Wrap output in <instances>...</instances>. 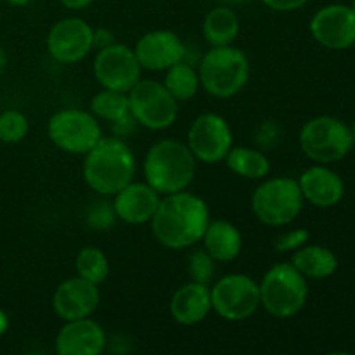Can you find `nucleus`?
Instances as JSON below:
<instances>
[{"mask_svg":"<svg viewBox=\"0 0 355 355\" xmlns=\"http://www.w3.org/2000/svg\"><path fill=\"white\" fill-rule=\"evenodd\" d=\"M210 220L207 201L186 189L162 196L149 224L159 245L168 250H186L203 239Z\"/></svg>","mask_w":355,"mask_h":355,"instance_id":"f257e3e1","label":"nucleus"},{"mask_svg":"<svg viewBox=\"0 0 355 355\" xmlns=\"http://www.w3.org/2000/svg\"><path fill=\"white\" fill-rule=\"evenodd\" d=\"M83 159V179L99 196H114L135 175V155L121 137H104Z\"/></svg>","mask_w":355,"mask_h":355,"instance_id":"f03ea898","label":"nucleus"},{"mask_svg":"<svg viewBox=\"0 0 355 355\" xmlns=\"http://www.w3.org/2000/svg\"><path fill=\"white\" fill-rule=\"evenodd\" d=\"M196 158L189 146L177 139H162L148 149L144 158V180L159 194L180 193L196 175Z\"/></svg>","mask_w":355,"mask_h":355,"instance_id":"7ed1b4c3","label":"nucleus"},{"mask_svg":"<svg viewBox=\"0 0 355 355\" xmlns=\"http://www.w3.org/2000/svg\"><path fill=\"white\" fill-rule=\"evenodd\" d=\"M201 89L217 99L238 96L250 80V61L234 45L210 47L198 66Z\"/></svg>","mask_w":355,"mask_h":355,"instance_id":"20e7f679","label":"nucleus"},{"mask_svg":"<svg viewBox=\"0 0 355 355\" xmlns=\"http://www.w3.org/2000/svg\"><path fill=\"white\" fill-rule=\"evenodd\" d=\"M260 286V307L277 319H291L304 311L309 298L307 277L291 262H277L263 274Z\"/></svg>","mask_w":355,"mask_h":355,"instance_id":"39448f33","label":"nucleus"},{"mask_svg":"<svg viewBox=\"0 0 355 355\" xmlns=\"http://www.w3.org/2000/svg\"><path fill=\"white\" fill-rule=\"evenodd\" d=\"M304 205L298 180L291 177H266L252 194L253 215L267 227L290 225L302 214Z\"/></svg>","mask_w":355,"mask_h":355,"instance_id":"423d86ee","label":"nucleus"},{"mask_svg":"<svg viewBox=\"0 0 355 355\" xmlns=\"http://www.w3.org/2000/svg\"><path fill=\"white\" fill-rule=\"evenodd\" d=\"M298 142L309 159L322 165L340 162L354 149L352 128L343 120L329 114L309 120L302 127Z\"/></svg>","mask_w":355,"mask_h":355,"instance_id":"0eeeda50","label":"nucleus"},{"mask_svg":"<svg viewBox=\"0 0 355 355\" xmlns=\"http://www.w3.org/2000/svg\"><path fill=\"white\" fill-rule=\"evenodd\" d=\"M47 135L61 151L83 156L103 139V128L90 111L66 107L49 118Z\"/></svg>","mask_w":355,"mask_h":355,"instance_id":"6e6552de","label":"nucleus"},{"mask_svg":"<svg viewBox=\"0 0 355 355\" xmlns=\"http://www.w3.org/2000/svg\"><path fill=\"white\" fill-rule=\"evenodd\" d=\"M130 113L135 123L149 130H165L179 116V103L165 89L163 82L141 78L127 92Z\"/></svg>","mask_w":355,"mask_h":355,"instance_id":"1a4fd4ad","label":"nucleus"},{"mask_svg":"<svg viewBox=\"0 0 355 355\" xmlns=\"http://www.w3.org/2000/svg\"><path fill=\"white\" fill-rule=\"evenodd\" d=\"M211 311L231 322L246 321L260 309V286L246 274H227L210 284Z\"/></svg>","mask_w":355,"mask_h":355,"instance_id":"9d476101","label":"nucleus"},{"mask_svg":"<svg viewBox=\"0 0 355 355\" xmlns=\"http://www.w3.org/2000/svg\"><path fill=\"white\" fill-rule=\"evenodd\" d=\"M187 146L196 162L215 165L224 162L234 146L231 125L217 113H203L194 118L187 132Z\"/></svg>","mask_w":355,"mask_h":355,"instance_id":"9b49d317","label":"nucleus"},{"mask_svg":"<svg viewBox=\"0 0 355 355\" xmlns=\"http://www.w3.org/2000/svg\"><path fill=\"white\" fill-rule=\"evenodd\" d=\"M92 71L103 89L125 94L142 78V66L139 64L134 49L123 44H111L99 49Z\"/></svg>","mask_w":355,"mask_h":355,"instance_id":"f8f14e48","label":"nucleus"},{"mask_svg":"<svg viewBox=\"0 0 355 355\" xmlns=\"http://www.w3.org/2000/svg\"><path fill=\"white\" fill-rule=\"evenodd\" d=\"M45 45L54 61L75 64L94 51V28L82 17H64L52 24Z\"/></svg>","mask_w":355,"mask_h":355,"instance_id":"ddd939ff","label":"nucleus"},{"mask_svg":"<svg viewBox=\"0 0 355 355\" xmlns=\"http://www.w3.org/2000/svg\"><path fill=\"white\" fill-rule=\"evenodd\" d=\"M311 35L329 51H345L355 45V10L345 3H329L312 16Z\"/></svg>","mask_w":355,"mask_h":355,"instance_id":"4468645a","label":"nucleus"},{"mask_svg":"<svg viewBox=\"0 0 355 355\" xmlns=\"http://www.w3.org/2000/svg\"><path fill=\"white\" fill-rule=\"evenodd\" d=\"M134 52L142 69L165 71L170 66L186 59L187 47L175 31L153 30L139 38Z\"/></svg>","mask_w":355,"mask_h":355,"instance_id":"2eb2a0df","label":"nucleus"},{"mask_svg":"<svg viewBox=\"0 0 355 355\" xmlns=\"http://www.w3.org/2000/svg\"><path fill=\"white\" fill-rule=\"evenodd\" d=\"M101 302L99 286L80 276L59 283L52 297V309L62 321L92 318Z\"/></svg>","mask_w":355,"mask_h":355,"instance_id":"dca6fc26","label":"nucleus"},{"mask_svg":"<svg viewBox=\"0 0 355 355\" xmlns=\"http://www.w3.org/2000/svg\"><path fill=\"white\" fill-rule=\"evenodd\" d=\"M106 345V331L92 318L64 321L55 336V352L59 355H101Z\"/></svg>","mask_w":355,"mask_h":355,"instance_id":"f3484780","label":"nucleus"},{"mask_svg":"<svg viewBox=\"0 0 355 355\" xmlns=\"http://www.w3.org/2000/svg\"><path fill=\"white\" fill-rule=\"evenodd\" d=\"M159 200L162 196L146 180L144 182L132 180L114 194L113 207L118 220L128 225H142L151 222Z\"/></svg>","mask_w":355,"mask_h":355,"instance_id":"a211bd4d","label":"nucleus"},{"mask_svg":"<svg viewBox=\"0 0 355 355\" xmlns=\"http://www.w3.org/2000/svg\"><path fill=\"white\" fill-rule=\"evenodd\" d=\"M302 196L307 203L318 208L336 207L345 196V182L328 165L315 163L298 177Z\"/></svg>","mask_w":355,"mask_h":355,"instance_id":"6ab92c4d","label":"nucleus"},{"mask_svg":"<svg viewBox=\"0 0 355 355\" xmlns=\"http://www.w3.org/2000/svg\"><path fill=\"white\" fill-rule=\"evenodd\" d=\"M211 312V295L208 284L189 283L182 284L173 291L170 298V315L177 324L194 326L208 318Z\"/></svg>","mask_w":355,"mask_h":355,"instance_id":"aec40b11","label":"nucleus"},{"mask_svg":"<svg viewBox=\"0 0 355 355\" xmlns=\"http://www.w3.org/2000/svg\"><path fill=\"white\" fill-rule=\"evenodd\" d=\"M90 113L97 120H104L111 123L116 137H123L134 127L135 120L130 113L128 96L118 90L103 89L90 101Z\"/></svg>","mask_w":355,"mask_h":355,"instance_id":"412c9836","label":"nucleus"},{"mask_svg":"<svg viewBox=\"0 0 355 355\" xmlns=\"http://www.w3.org/2000/svg\"><path fill=\"white\" fill-rule=\"evenodd\" d=\"M203 248L217 263H229L239 257L243 250V236L229 220H210L203 234Z\"/></svg>","mask_w":355,"mask_h":355,"instance_id":"4be33fe9","label":"nucleus"},{"mask_svg":"<svg viewBox=\"0 0 355 355\" xmlns=\"http://www.w3.org/2000/svg\"><path fill=\"white\" fill-rule=\"evenodd\" d=\"M291 263L307 279H326L338 270V257L322 245H304L293 252Z\"/></svg>","mask_w":355,"mask_h":355,"instance_id":"5701e85b","label":"nucleus"},{"mask_svg":"<svg viewBox=\"0 0 355 355\" xmlns=\"http://www.w3.org/2000/svg\"><path fill=\"white\" fill-rule=\"evenodd\" d=\"M239 35V17L231 6L214 7L205 16L203 37L210 47L232 45Z\"/></svg>","mask_w":355,"mask_h":355,"instance_id":"b1692460","label":"nucleus"},{"mask_svg":"<svg viewBox=\"0 0 355 355\" xmlns=\"http://www.w3.org/2000/svg\"><path fill=\"white\" fill-rule=\"evenodd\" d=\"M224 162L234 175L243 179L262 180L270 173V159L262 149L232 146Z\"/></svg>","mask_w":355,"mask_h":355,"instance_id":"393cba45","label":"nucleus"},{"mask_svg":"<svg viewBox=\"0 0 355 355\" xmlns=\"http://www.w3.org/2000/svg\"><path fill=\"white\" fill-rule=\"evenodd\" d=\"M162 82L177 103L193 99L201 87L198 69L186 59L165 69V76H163Z\"/></svg>","mask_w":355,"mask_h":355,"instance_id":"a878e982","label":"nucleus"},{"mask_svg":"<svg viewBox=\"0 0 355 355\" xmlns=\"http://www.w3.org/2000/svg\"><path fill=\"white\" fill-rule=\"evenodd\" d=\"M76 276L94 284H103L110 276V260L103 250L96 246H85L75 259Z\"/></svg>","mask_w":355,"mask_h":355,"instance_id":"bb28decb","label":"nucleus"},{"mask_svg":"<svg viewBox=\"0 0 355 355\" xmlns=\"http://www.w3.org/2000/svg\"><path fill=\"white\" fill-rule=\"evenodd\" d=\"M30 132V121L26 114L17 110H7L0 113V142L17 144Z\"/></svg>","mask_w":355,"mask_h":355,"instance_id":"cd10ccee","label":"nucleus"},{"mask_svg":"<svg viewBox=\"0 0 355 355\" xmlns=\"http://www.w3.org/2000/svg\"><path fill=\"white\" fill-rule=\"evenodd\" d=\"M116 220L118 217L113 201H107L106 196H101L99 200L92 201L85 211V224L94 231H110Z\"/></svg>","mask_w":355,"mask_h":355,"instance_id":"c85d7f7f","label":"nucleus"},{"mask_svg":"<svg viewBox=\"0 0 355 355\" xmlns=\"http://www.w3.org/2000/svg\"><path fill=\"white\" fill-rule=\"evenodd\" d=\"M215 267H217V262L211 259V255L205 248L191 253L189 260H187V272H189L191 281H194V283L210 286L215 277Z\"/></svg>","mask_w":355,"mask_h":355,"instance_id":"c756f323","label":"nucleus"},{"mask_svg":"<svg viewBox=\"0 0 355 355\" xmlns=\"http://www.w3.org/2000/svg\"><path fill=\"white\" fill-rule=\"evenodd\" d=\"M311 239V232L307 229H295V231L284 232L274 243V250L277 253H293L304 245H307Z\"/></svg>","mask_w":355,"mask_h":355,"instance_id":"7c9ffc66","label":"nucleus"},{"mask_svg":"<svg viewBox=\"0 0 355 355\" xmlns=\"http://www.w3.org/2000/svg\"><path fill=\"white\" fill-rule=\"evenodd\" d=\"M281 128L276 121H266L259 127L255 134V144L259 149H272L279 144Z\"/></svg>","mask_w":355,"mask_h":355,"instance_id":"2f4dec72","label":"nucleus"},{"mask_svg":"<svg viewBox=\"0 0 355 355\" xmlns=\"http://www.w3.org/2000/svg\"><path fill=\"white\" fill-rule=\"evenodd\" d=\"M262 2L263 6L269 7L270 10H276V12H293V10L307 6L311 0H262Z\"/></svg>","mask_w":355,"mask_h":355,"instance_id":"473e14b6","label":"nucleus"},{"mask_svg":"<svg viewBox=\"0 0 355 355\" xmlns=\"http://www.w3.org/2000/svg\"><path fill=\"white\" fill-rule=\"evenodd\" d=\"M114 44L113 40V33L107 30H104V28H99V30H94V49H103V47H107V45Z\"/></svg>","mask_w":355,"mask_h":355,"instance_id":"72a5a7b5","label":"nucleus"},{"mask_svg":"<svg viewBox=\"0 0 355 355\" xmlns=\"http://www.w3.org/2000/svg\"><path fill=\"white\" fill-rule=\"evenodd\" d=\"M61 6H64L66 9H71V10H82L87 9L94 0H58Z\"/></svg>","mask_w":355,"mask_h":355,"instance_id":"f704fd0d","label":"nucleus"},{"mask_svg":"<svg viewBox=\"0 0 355 355\" xmlns=\"http://www.w3.org/2000/svg\"><path fill=\"white\" fill-rule=\"evenodd\" d=\"M7 329H9V318H7L6 312L0 309V336H2Z\"/></svg>","mask_w":355,"mask_h":355,"instance_id":"c9c22d12","label":"nucleus"},{"mask_svg":"<svg viewBox=\"0 0 355 355\" xmlns=\"http://www.w3.org/2000/svg\"><path fill=\"white\" fill-rule=\"evenodd\" d=\"M6 68H7V54H6V49L0 45V76L3 75Z\"/></svg>","mask_w":355,"mask_h":355,"instance_id":"e433bc0d","label":"nucleus"},{"mask_svg":"<svg viewBox=\"0 0 355 355\" xmlns=\"http://www.w3.org/2000/svg\"><path fill=\"white\" fill-rule=\"evenodd\" d=\"M218 2L224 3V6H241V3L252 2V0H218Z\"/></svg>","mask_w":355,"mask_h":355,"instance_id":"4c0bfd02","label":"nucleus"},{"mask_svg":"<svg viewBox=\"0 0 355 355\" xmlns=\"http://www.w3.org/2000/svg\"><path fill=\"white\" fill-rule=\"evenodd\" d=\"M7 3H10V6L14 7H23V6H28L30 3V0H6Z\"/></svg>","mask_w":355,"mask_h":355,"instance_id":"58836bf2","label":"nucleus"},{"mask_svg":"<svg viewBox=\"0 0 355 355\" xmlns=\"http://www.w3.org/2000/svg\"><path fill=\"white\" fill-rule=\"evenodd\" d=\"M352 137H354V146H355V121H354V125H352Z\"/></svg>","mask_w":355,"mask_h":355,"instance_id":"ea45409f","label":"nucleus"},{"mask_svg":"<svg viewBox=\"0 0 355 355\" xmlns=\"http://www.w3.org/2000/svg\"><path fill=\"white\" fill-rule=\"evenodd\" d=\"M352 9L355 10V0H354V2H352Z\"/></svg>","mask_w":355,"mask_h":355,"instance_id":"a19ab883","label":"nucleus"}]
</instances>
